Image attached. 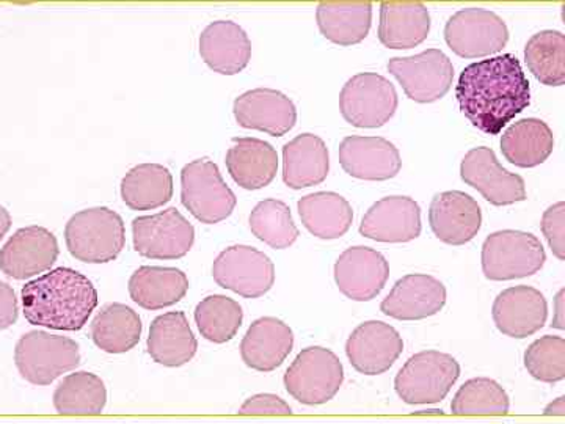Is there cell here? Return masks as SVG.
<instances>
[{
	"label": "cell",
	"mask_w": 565,
	"mask_h": 424,
	"mask_svg": "<svg viewBox=\"0 0 565 424\" xmlns=\"http://www.w3.org/2000/svg\"><path fill=\"white\" fill-rule=\"evenodd\" d=\"M141 319L137 311L125 304H107L92 322L93 343L104 352L122 353L139 344Z\"/></svg>",
	"instance_id": "35"
},
{
	"label": "cell",
	"mask_w": 565,
	"mask_h": 424,
	"mask_svg": "<svg viewBox=\"0 0 565 424\" xmlns=\"http://www.w3.org/2000/svg\"><path fill=\"white\" fill-rule=\"evenodd\" d=\"M444 283L433 275L411 274L399 278L381 305L382 314L399 321H419L440 314L446 304Z\"/></svg>",
	"instance_id": "19"
},
{
	"label": "cell",
	"mask_w": 565,
	"mask_h": 424,
	"mask_svg": "<svg viewBox=\"0 0 565 424\" xmlns=\"http://www.w3.org/2000/svg\"><path fill=\"white\" fill-rule=\"evenodd\" d=\"M305 229L319 240H338L353 222L351 203L337 192H315L297 202Z\"/></svg>",
	"instance_id": "33"
},
{
	"label": "cell",
	"mask_w": 565,
	"mask_h": 424,
	"mask_svg": "<svg viewBox=\"0 0 565 424\" xmlns=\"http://www.w3.org/2000/svg\"><path fill=\"white\" fill-rule=\"evenodd\" d=\"M234 117L245 129H256L281 137L297 123L296 104L274 88H255L234 99Z\"/></svg>",
	"instance_id": "20"
},
{
	"label": "cell",
	"mask_w": 565,
	"mask_h": 424,
	"mask_svg": "<svg viewBox=\"0 0 565 424\" xmlns=\"http://www.w3.org/2000/svg\"><path fill=\"white\" fill-rule=\"evenodd\" d=\"M343 382V363L337 353L322 346L303 349L285 374L286 390L305 405L329 403L340 392Z\"/></svg>",
	"instance_id": "7"
},
{
	"label": "cell",
	"mask_w": 565,
	"mask_h": 424,
	"mask_svg": "<svg viewBox=\"0 0 565 424\" xmlns=\"http://www.w3.org/2000/svg\"><path fill=\"white\" fill-rule=\"evenodd\" d=\"M65 241L71 255L82 263L114 262L125 248V222L110 208H88L76 212L66 223Z\"/></svg>",
	"instance_id": "3"
},
{
	"label": "cell",
	"mask_w": 565,
	"mask_h": 424,
	"mask_svg": "<svg viewBox=\"0 0 565 424\" xmlns=\"http://www.w3.org/2000/svg\"><path fill=\"white\" fill-rule=\"evenodd\" d=\"M11 226V215L10 212L6 210V208L0 204V241L3 240L7 232H9Z\"/></svg>",
	"instance_id": "47"
},
{
	"label": "cell",
	"mask_w": 565,
	"mask_h": 424,
	"mask_svg": "<svg viewBox=\"0 0 565 424\" xmlns=\"http://www.w3.org/2000/svg\"><path fill=\"white\" fill-rule=\"evenodd\" d=\"M329 170V148L321 137L300 134L282 147V181L288 188L297 191L321 184Z\"/></svg>",
	"instance_id": "27"
},
{
	"label": "cell",
	"mask_w": 565,
	"mask_h": 424,
	"mask_svg": "<svg viewBox=\"0 0 565 424\" xmlns=\"http://www.w3.org/2000/svg\"><path fill=\"white\" fill-rule=\"evenodd\" d=\"M396 87L377 73H360L345 82L340 93V110L355 128H381L396 114Z\"/></svg>",
	"instance_id": "9"
},
{
	"label": "cell",
	"mask_w": 565,
	"mask_h": 424,
	"mask_svg": "<svg viewBox=\"0 0 565 424\" xmlns=\"http://www.w3.org/2000/svg\"><path fill=\"white\" fill-rule=\"evenodd\" d=\"M340 162L345 173L364 181L392 180L403 169L399 150L384 137H345Z\"/></svg>",
	"instance_id": "22"
},
{
	"label": "cell",
	"mask_w": 565,
	"mask_h": 424,
	"mask_svg": "<svg viewBox=\"0 0 565 424\" xmlns=\"http://www.w3.org/2000/svg\"><path fill=\"white\" fill-rule=\"evenodd\" d=\"M134 248L145 258L178 259L191 252L195 229L177 208L132 221Z\"/></svg>",
	"instance_id": "10"
},
{
	"label": "cell",
	"mask_w": 565,
	"mask_h": 424,
	"mask_svg": "<svg viewBox=\"0 0 565 424\" xmlns=\"http://www.w3.org/2000/svg\"><path fill=\"white\" fill-rule=\"evenodd\" d=\"M14 363L25 381L33 385H51L81 363L79 344L62 335L32 330L18 341Z\"/></svg>",
	"instance_id": "5"
},
{
	"label": "cell",
	"mask_w": 565,
	"mask_h": 424,
	"mask_svg": "<svg viewBox=\"0 0 565 424\" xmlns=\"http://www.w3.org/2000/svg\"><path fill=\"white\" fill-rule=\"evenodd\" d=\"M511 407L508 393L497 381L489 378H476L465 382L452 400L451 412L455 415H505Z\"/></svg>",
	"instance_id": "40"
},
{
	"label": "cell",
	"mask_w": 565,
	"mask_h": 424,
	"mask_svg": "<svg viewBox=\"0 0 565 424\" xmlns=\"http://www.w3.org/2000/svg\"><path fill=\"white\" fill-rule=\"evenodd\" d=\"M188 292V275L177 267L141 266L129 278L131 299L147 310L172 307Z\"/></svg>",
	"instance_id": "30"
},
{
	"label": "cell",
	"mask_w": 565,
	"mask_h": 424,
	"mask_svg": "<svg viewBox=\"0 0 565 424\" xmlns=\"http://www.w3.org/2000/svg\"><path fill=\"white\" fill-rule=\"evenodd\" d=\"M403 351L401 333L382 321L360 324L345 343L349 362L359 373L366 375L386 373Z\"/></svg>",
	"instance_id": "17"
},
{
	"label": "cell",
	"mask_w": 565,
	"mask_h": 424,
	"mask_svg": "<svg viewBox=\"0 0 565 424\" xmlns=\"http://www.w3.org/2000/svg\"><path fill=\"white\" fill-rule=\"evenodd\" d=\"M18 307L17 294L13 288L7 283L0 282V330L9 329L18 321Z\"/></svg>",
	"instance_id": "44"
},
{
	"label": "cell",
	"mask_w": 565,
	"mask_h": 424,
	"mask_svg": "<svg viewBox=\"0 0 565 424\" xmlns=\"http://www.w3.org/2000/svg\"><path fill=\"white\" fill-rule=\"evenodd\" d=\"M241 415H277L288 416L292 414L291 405L281 400L277 394H256L245 401L239 409Z\"/></svg>",
	"instance_id": "43"
},
{
	"label": "cell",
	"mask_w": 565,
	"mask_h": 424,
	"mask_svg": "<svg viewBox=\"0 0 565 424\" xmlns=\"http://www.w3.org/2000/svg\"><path fill=\"white\" fill-rule=\"evenodd\" d=\"M460 378L455 357L440 351H423L412 356L401 368L394 389L405 404L441 403Z\"/></svg>",
	"instance_id": "4"
},
{
	"label": "cell",
	"mask_w": 565,
	"mask_h": 424,
	"mask_svg": "<svg viewBox=\"0 0 565 424\" xmlns=\"http://www.w3.org/2000/svg\"><path fill=\"white\" fill-rule=\"evenodd\" d=\"M525 62L535 80L548 87L565 84V35L559 31H542L527 40Z\"/></svg>",
	"instance_id": "37"
},
{
	"label": "cell",
	"mask_w": 565,
	"mask_h": 424,
	"mask_svg": "<svg viewBox=\"0 0 565 424\" xmlns=\"http://www.w3.org/2000/svg\"><path fill=\"white\" fill-rule=\"evenodd\" d=\"M492 315L501 333L522 340L545 326L548 304L544 294L533 286H512L498 294Z\"/></svg>",
	"instance_id": "21"
},
{
	"label": "cell",
	"mask_w": 565,
	"mask_h": 424,
	"mask_svg": "<svg viewBox=\"0 0 565 424\" xmlns=\"http://www.w3.org/2000/svg\"><path fill=\"white\" fill-rule=\"evenodd\" d=\"M292 348L291 327L281 319L264 316L248 327L241 343V357L252 370L270 373L281 367Z\"/></svg>",
	"instance_id": "25"
},
{
	"label": "cell",
	"mask_w": 565,
	"mask_h": 424,
	"mask_svg": "<svg viewBox=\"0 0 565 424\" xmlns=\"http://www.w3.org/2000/svg\"><path fill=\"white\" fill-rule=\"evenodd\" d=\"M545 415L563 416L565 415V396H559L545 407Z\"/></svg>",
	"instance_id": "46"
},
{
	"label": "cell",
	"mask_w": 565,
	"mask_h": 424,
	"mask_svg": "<svg viewBox=\"0 0 565 424\" xmlns=\"http://www.w3.org/2000/svg\"><path fill=\"white\" fill-rule=\"evenodd\" d=\"M248 223L259 241L278 251L291 247L300 234L288 204L277 199L263 200L256 204Z\"/></svg>",
	"instance_id": "39"
},
{
	"label": "cell",
	"mask_w": 565,
	"mask_h": 424,
	"mask_svg": "<svg viewBox=\"0 0 565 424\" xmlns=\"http://www.w3.org/2000/svg\"><path fill=\"white\" fill-rule=\"evenodd\" d=\"M542 233L557 259H565V203L552 204L542 215Z\"/></svg>",
	"instance_id": "42"
},
{
	"label": "cell",
	"mask_w": 565,
	"mask_h": 424,
	"mask_svg": "<svg viewBox=\"0 0 565 424\" xmlns=\"http://www.w3.org/2000/svg\"><path fill=\"white\" fill-rule=\"evenodd\" d=\"M212 277L223 289L258 299L273 289L275 266L266 253L250 245H232L215 258Z\"/></svg>",
	"instance_id": "12"
},
{
	"label": "cell",
	"mask_w": 565,
	"mask_h": 424,
	"mask_svg": "<svg viewBox=\"0 0 565 424\" xmlns=\"http://www.w3.org/2000/svg\"><path fill=\"white\" fill-rule=\"evenodd\" d=\"M386 68L415 103L438 102L455 81V66L440 50H427L412 57H394Z\"/></svg>",
	"instance_id": "13"
},
{
	"label": "cell",
	"mask_w": 565,
	"mask_h": 424,
	"mask_svg": "<svg viewBox=\"0 0 565 424\" xmlns=\"http://www.w3.org/2000/svg\"><path fill=\"white\" fill-rule=\"evenodd\" d=\"M58 258L55 234L44 226L18 230L0 251V271L14 280H28L50 271Z\"/></svg>",
	"instance_id": "15"
},
{
	"label": "cell",
	"mask_w": 565,
	"mask_h": 424,
	"mask_svg": "<svg viewBox=\"0 0 565 424\" xmlns=\"http://www.w3.org/2000/svg\"><path fill=\"white\" fill-rule=\"evenodd\" d=\"M173 197V177L162 163H139L121 181V199L134 211L161 208Z\"/></svg>",
	"instance_id": "34"
},
{
	"label": "cell",
	"mask_w": 565,
	"mask_h": 424,
	"mask_svg": "<svg viewBox=\"0 0 565 424\" xmlns=\"http://www.w3.org/2000/svg\"><path fill=\"white\" fill-rule=\"evenodd\" d=\"M555 148L552 128L539 118H523L501 136V151L509 162L522 169L541 166Z\"/></svg>",
	"instance_id": "31"
},
{
	"label": "cell",
	"mask_w": 565,
	"mask_h": 424,
	"mask_svg": "<svg viewBox=\"0 0 565 424\" xmlns=\"http://www.w3.org/2000/svg\"><path fill=\"white\" fill-rule=\"evenodd\" d=\"M147 348L156 363L177 368L191 362L199 343L185 315L170 311L151 322Z\"/></svg>",
	"instance_id": "29"
},
{
	"label": "cell",
	"mask_w": 565,
	"mask_h": 424,
	"mask_svg": "<svg viewBox=\"0 0 565 424\" xmlns=\"http://www.w3.org/2000/svg\"><path fill=\"white\" fill-rule=\"evenodd\" d=\"M564 297H565V289H561V292L557 293V296H556V300H555L556 315H555V318H553V324H552V326L555 327V329H559V330L565 329Z\"/></svg>",
	"instance_id": "45"
},
{
	"label": "cell",
	"mask_w": 565,
	"mask_h": 424,
	"mask_svg": "<svg viewBox=\"0 0 565 424\" xmlns=\"http://www.w3.org/2000/svg\"><path fill=\"white\" fill-rule=\"evenodd\" d=\"M319 31L340 46L362 43L373 22L371 2H321L316 10Z\"/></svg>",
	"instance_id": "32"
},
{
	"label": "cell",
	"mask_w": 565,
	"mask_h": 424,
	"mask_svg": "<svg viewBox=\"0 0 565 424\" xmlns=\"http://www.w3.org/2000/svg\"><path fill=\"white\" fill-rule=\"evenodd\" d=\"M22 310L32 326L77 332L98 307L93 283L71 267H57L25 283L21 289Z\"/></svg>",
	"instance_id": "2"
},
{
	"label": "cell",
	"mask_w": 565,
	"mask_h": 424,
	"mask_svg": "<svg viewBox=\"0 0 565 424\" xmlns=\"http://www.w3.org/2000/svg\"><path fill=\"white\" fill-rule=\"evenodd\" d=\"M527 373L545 384H556L565 378V340L545 335L535 340L525 352Z\"/></svg>",
	"instance_id": "41"
},
{
	"label": "cell",
	"mask_w": 565,
	"mask_h": 424,
	"mask_svg": "<svg viewBox=\"0 0 565 424\" xmlns=\"http://www.w3.org/2000/svg\"><path fill=\"white\" fill-rule=\"evenodd\" d=\"M244 321L239 303L232 297L214 294L204 297L195 308V322L202 337L215 344L233 340Z\"/></svg>",
	"instance_id": "38"
},
{
	"label": "cell",
	"mask_w": 565,
	"mask_h": 424,
	"mask_svg": "<svg viewBox=\"0 0 565 424\" xmlns=\"http://www.w3.org/2000/svg\"><path fill=\"white\" fill-rule=\"evenodd\" d=\"M106 404L107 390L103 379L87 371L66 375L54 392V407L62 415H99Z\"/></svg>",
	"instance_id": "36"
},
{
	"label": "cell",
	"mask_w": 565,
	"mask_h": 424,
	"mask_svg": "<svg viewBox=\"0 0 565 424\" xmlns=\"http://www.w3.org/2000/svg\"><path fill=\"white\" fill-rule=\"evenodd\" d=\"M226 169L236 184L258 191L274 181L278 170L277 150L255 137H236L226 152Z\"/></svg>",
	"instance_id": "26"
},
{
	"label": "cell",
	"mask_w": 565,
	"mask_h": 424,
	"mask_svg": "<svg viewBox=\"0 0 565 424\" xmlns=\"http://www.w3.org/2000/svg\"><path fill=\"white\" fill-rule=\"evenodd\" d=\"M445 40L463 59H481L503 51L509 29L503 18L484 9L457 11L446 22Z\"/></svg>",
	"instance_id": "11"
},
{
	"label": "cell",
	"mask_w": 565,
	"mask_h": 424,
	"mask_svg": "<svg viewBox=\"0 0 565 424\" xmlns=\"http://www.w3.org/2000/svg\"><path fill=\"white\" fill-rule=\"evenodd\" d=\"M481 259L489 280L505 282L537 274L544 267L546 253L533 233L501 230L487 237Z\"/></svg>",
	"instance_id": "6"
},
{
	"label": "cell",
	"mask_w": 565,
	"mask_h": 424,
	"mask_svg": "<svg viewBox=\"0 0 565 424\" xmlns=\"http://www.w3.org/2000/svg\"><path fill=\"white\" fill-rule=\"evenodd\" d=\"M429 223L441 243L463 245L475 240L481 230V206L473 197L465 192L437 193L430 203Z\"/></svg>",
	"instance_id": "23"
},
{
	"label": "cell",
	"mask_w": 565,
	"mask_h": 424,
	"mask_svg": "<svg viewBox=\"0 0 565 424\" xmlns=\"http://www.w3.org/2000/svg\"><path fill=\"white\" fill-rule=\"evenodd\" d=\"M360 233L377 243H411L422 234V208L411 197H385L363 215Z\"/></svg>",
	"instance_id": "18"
},
{
	"label": "cell",
	"mask_w": 565,
	"mask_h": 424,
	"mask_svg": "<svg viewBox=\"0 0 565 424\" xmlns=\"http://www.w3.org/2000/svg\"><path fill=\"white\" fill-rule=\"evenodd\" d=\"M460 177L494 206L525 202L526 186L520 174L508 172L492 148L478 147L465 155Z\"/></svg>",
	"instance_id": "14"
},
{
	"label": "cell",
	"mask_w": 565,
	"mask_h": 424,
	"mask_svg": "<svg viewBox=\"0 0 565 424\" xmlns=\"http://www.w3.org/2000/svg\"><path fill=\"white\" fill-rule=\"evenodd\" d=\"M430 14L423 2H382L379 40L390 50H412L427 39Z\"/></svg>",
	"instance_id": "28"
},
{
	"label": "cell",
	"mask_w": 565,
	"mask_h": 424,
	"mask_svg": "<svg viewBox=\"0 0 565 424\" xmlns=\"http://www.w3.org/2000/svg\"><path fill=\"white\" fill-rule=\"evenodd\" d=\"M390 264L381 252L355 245L341 253L334 263L338 289L356 303L373 300L385 288Z\"/></svg>",
	"instance_id": "16"
},
{
	"label": "cell",
	"mask_w": 565,
	"mask_h": 424,
	"mask_svg": "<svg viewBox=\"0 0 565 424\" xmlns=\"http://www.w3.org/2000/svg\"><path fill=\"white\" fill-rule=\"evenodd\" d=\"M200 55L215 73L234 76L247 68L252 41L233 21H214L200 35Z\"/></svg>",
	"instance_id": "24"
},
{
	"label": "cell",
	"mask_w": 565,
	"mask_h": 424,
	"mask_svg": "<svg viewBox=\"0 0 565 424\" xmlns=\"http://www.w3.org/2000/svg\"><path fill=\"white\" fill-rule=\"evenodd\" d=\"M456 98L468 121L487 136H498L531 104V87L514 54L471 63L460 73Z\"/></svg>",
	"instance_id": "1"
},
{
	"label": "cell",
	"mask_w": 565,
	"mask_h": 424,
	"mask_svg": "<svg viewBox=\"0 0 565 424\" xmlns=\"http://www.w3.org/2000/svg\"><path fill=\"white\" fill-rule=\"evenodd\" d=\"M415 415H444V412H441V411H422V412H416Z\"/></svg>",
	"instance_id": "48"
},
{
	"label": "cell",
	"mask_w": 565,
	"mask_h": 424,
	"mask_svg": "<svg viewBox=\"0 0 565 424\" xmlns=\"http://www.w3.org/2000/svg\"><path fill=\"white\" fill-rule=\"evenodd\" d=\"M181 202L196 221L214 225L233 214L237 199L223 181L217 163L196 159L182 169Z\"/></svg>",
	"instance_id": "8"
}]
</instances>
